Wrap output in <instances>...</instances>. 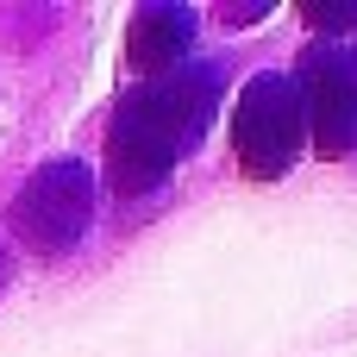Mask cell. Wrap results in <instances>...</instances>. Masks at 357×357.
<instances>
[{"instance_id":"cell-1","label":"cell","mask_w":357,"mask_h":357,"mask_svg":"<svg viewBox=\"0 0 357 357\" xmlns=\"http://www.w3.org/2000/svg\"><path fill=\"white\" fill-rule=\"evenodd\" d=\"M207 113H213V69H169V75H157V82H138V88L119 100L113 144H107L113 188H119V195L157 188L163 169H169L182 151H195Z\"/></svg>"},{"instance_id":"cell-2","label":"cell","mask_w":357,"mask_h":357,"mask_svg":"<svg viewBox=\"0 0 357 357\" xmlns=\"http://www.w3.org/2000/svg\"><path fill=\"white\" fill-rule=\"evenodd\" d=\"M301 144H307V119H301L295 75H276V69L251 75L245 94H238V107H232V151H238V163L257 182H276V176L295 169Z\"/></svg>"},{"instance_id":"cell-3","label":"cell","mask_w":357,"mask_h":357,"mask_svg":"<svg viewBox=\"0 0 357 357\" xmlns=\"http://www.w3.org/2000/svg\"><path fill=\"white\" fill-rule=\"evenodd\" d=\"M88 220H94V176H88L75 157L44 163V169L25 182V195L13 201V232H19L31 251H44V257L69 251V245L88 232Z\"/></svg>"},{"instance_id":"cell-4","label":"cell","mask_w":357,"mask_h":357,"mask_svg":"<svg viewBox=\"0 0 357 357\" xmlns=\"http://www.w3.org/2000/svg\"><path fill=\"white\" fill-rule=\"evenodd\" d=\"M301 88V119H307V144L320 157H345L357 144V63L339 44H314L295 69Z\"/></svg>"},{"instance_id":"cell-5","label":"cell","mask_w":357,"mask_h":357,"mask_svg":"<svg viewBox=\"0 0 357 357\" xmlns=\"http://www.w3.org/2000/svg\"><path fill=\"white\" fill-rule=\"evenodd\" d=\"M188 38H195V13L188 6H144L138 19H132V38H126V56H132V69H176V56L188 50Z\"/></svg>"},{"instance_id":"cell-6","label":"cell","mask_w":357,"mask_h":357,"mask_svg":"<svg viewBox=\"0 0 357 357\" xmlns=\"http://www.w3.org/2000/svg\"><path fill=\"white\" fill-rule=\"evenodd\" d=\"M307 19H314V25H351L357 6H307Z\"/></svg>"}]
</instances>
